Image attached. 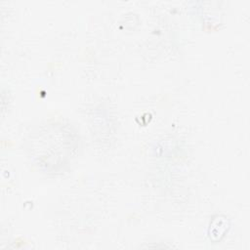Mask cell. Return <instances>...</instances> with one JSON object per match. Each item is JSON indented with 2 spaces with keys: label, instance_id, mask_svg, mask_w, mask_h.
I'll return each mask as SVG.
<instances>
[{
  "label": "cell",
  "instance_id": "cell-1",
  "mask_svg": "<svg viewBox=\"0 0 250 250\" xmlns=\"http://www.w3.org/2000/svg\"><path fill=\"white\" fill-rule=\"evenodd\" d=\"M229 228L228 220L226 218H222L221 216H217L213 219L209 228V236L213 241H220L225 233L227 232Z\"/></svg>",
  "mask_w": 250,
  "mask_h": 250
}]
</instances>
